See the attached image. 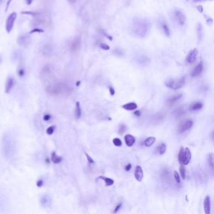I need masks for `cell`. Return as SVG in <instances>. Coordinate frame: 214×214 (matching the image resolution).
Segmentation results:
<instances>
[{"instance_id":"obj_38","label":"cell","mask_w":214,"mask_h":214,"mask_svg":"<svg viewBox=\"0 0 214 214\" xmlns=\"http://www.w3.org/2000/svg\"><path fill=\"white\" fill-rule=\"evenodd\" d=\"M84 153H85V156H86V157H87V161L89 162V163L90 164H94V159H93L91 157H90V156H89V154H88L86 152H85Z\"/></svg>"},{"instance_id":"obj_53","label":"cell","mask_w":214,"mask_h":214,"mask_svg":"<svg viewBox=\"0 0 214 214\" xmlns=\"http://www.w3.org/2000/svg\"><path fill=\"white\" fill-rule=\"evenodd\" d=\"M186 1H189V0H186Z\"/></svg>"},{"instance_id":"obj_4","label":"cell","mask_w":214,"mask_h":214,"mask_svg":"<svg viewBox=\"0 0 214 214\" xmlns=\"http://www.w3.org/2000/svg\"><path fill=\"white\" fill-rule=\"evenodd\" d=\"M185 82V78L181 77L177 79H169L166 81L165 85L168 88L172 90H177L182 87Z\"/></svg>"},{"instance_id":"obj_55","label":"cell","mask_w":214,"mask_h":214,"mask_svg":"<svg viewBox=\"0 0 214 214\" xmlns=\"http://www.w3.org/2000/svg\"><path fill=\"white\" fill-rule=\"evenodd\" d=\"M0 61H1V60H0Z\"/></svg>"},{"instance_id":"obj_45","label":"cell","mask_w":214,"mask_h":214,"mask_svg":"<svg viewBox=\"0 0 214 214\" xmlns=\"http://www.w3.org/2000/svg\"><path fill=\"white\" fill-rule=\"evenodd\" d=\"M51 119V116L50 114H46L44 116V121H49Z\"/></svg>"},{"instance_id":"obj_39","label":"cell","mask_w":214,"mask_h":214,"mask_svg":"<svg viewBox=\"0 0 214 214\" xmlns=\"http://www.w3.org/2000/svg\"><path fill=\"white\" fill-rule=\"evenodd\" d=\"M100 47L101 49L104 50H108L110 49V47H109V45H108L106 44H100Z\"/></svg>"},{"instance_id":"obj_8","label":"cell","mask_w":214,"mask_h":214,"mask_svg":"<svg viewBox=\"0 0 214 214\" xmlns=\"http://www.w3.org/2000/svg\"><path fill=\"white\" fill-rule=\"evenodd\" d=\"M197 55H198V51L196 49H194L191 50L186 56V62L190 64L194 63L197 59Z\"/></svg>"},{"instance_id":"obj_41","label":"cell","mask_w":214,"mask_h":214,"mask_svg":"<svg viewBox=\"0 0 214 214\" xmlns=\"http://www.w3.org/2000/svg\"><path fill=\"white\" fill-rule=\"evenodd\" d=\"M122 203H120V204H119L118 205H117V206H116V207L115 208V209H114V213H117V212H118L119 210V209H120V208H121V206H122Z\"/></svg>"},{"instance_id":"obj_2","label":"cell","mask_w":214,"mask_h":214,"mask_svg":"<svg viewBox=\"0 0 214 214\" xmlns=\"http://www.w3.org/2000/svg\"><path fill=\"white\" fill-rule=\"evenodd\" d=\"M3 150L5 157H12L15 150V143L13 138L9 134H6L3 138Z\"/></svg>"},{"instance_id":"obj_16","label":"cell","mask_w":214,"mask_h":214,"mask_svg":"<svg viewBox=\"0 0 214 214\" xmlns=\"http://www.w3.org/2000/svg\"><path fill=\"white\" fill-rule=\"evenodd\" d=\"M135 178L136 179L137 181H141L143 176H144V174H143V169L141 168V166L138 165L136 166L135 171Z\"/></svg>"},{"instance_id":"obj_52","label":"cell","mask_w":214,"mask_h":214,"mask_svg":"<svg viewBox=\"0 0 214 214\" xmlns=\"http://www.w3.org/2000/svg\"><path fill=\"white\" fill-rule=\"evenodd\" d=\"M195 1H205V0H194Z\"/></svg>"},{"instance_id":"obj_37","label":"cell","mask_w":214,"mask_h":214,"mask_svg":"<svg viewBox=\"0 0 214 214\" xmlns=\"http://www.w3.org/2000/svg\"><path fill=\"white\" fill-rule=\"evenodd\" d=\"M44 32V30L42 29H40V28H35L33 30H32L30 32V33H43Z\"/></svg>"},{"instance_id":"obj_49","label":"cell","mask_w":214,"mask_h":214,"mask_svg":"<svg viewBox=\"0 0 214 214\" xmlns=\"http://www.w3.org/2000/svg\"><path fill=\"white\" fill-rule=\"evenodd\" d=\"M26 2L28 5H30L33 2V0H26Z\"/></svg>"},{"instance_id":"obj_27","label":"cell","mask_w":214,"mask_h":214,"mask_svg":"<svg viewBox=\"0 0 214 214\" xmlns=\"http://www.w3.org/2000/svg\"><path fill=\"white\" fill-rule=\"evenodd\" d=\"M155 141H156V138L154 137H149L144 140V144L147 147H149L152 146Z\"/></svg>"},{"instance_id":"obj_51","label":"cell","mask_w":214,"mask_h":214,"mask_svg":"<svg viewBox=\"0 0 214 214\" xmlns=\"http://www.w3.org/2000/svg\"><path fill=\"white\" fill-rule=\"evenodd\" d=\"M80 84H81V81H77V83H76V85H77V86H79V85H80Z\"/></svg>"},{"instance_id":"obj_50","label":"cell","mask_w":214,"mask_h":214,"mask_svg":"<svg viewBox=\"0 0 214 214\" xmlns=\"http://www.w3.org/2000/svg\"><path fill=\"white\" fill-rule=\"evenodd\" d=\"M67 1H68L69 3H70L71 4H73V3H74L76 1V0H67Z\"/></svg>"},{"instance_id":"obj_1","label":"cell","mask_w":214,"mask_h":214,"mask_svg":"<svg viewBox=\"0 0 214 214\" xmlns=\"http://www.w3.org/2000/svg\"><path fill=\"white\" fill-rule=\"evenodd\" d=\"M149 25L146 21L137 18L133 21L132 31L134 34L138 37H144L148 31Z\"/></svg>"},{"instance_id":"obj_32","label":"cell","mask_w":214,"mask_h":214,"mask_svg":"<svg viewBox=\"0 0 214 214\" xmlns=\"http://www.w3.org/2000/svg\"><path fill=\"white\" fill-rule=\"evenodd\" d=\"M208 165L210 166V167L213 168V156L212 153H210L208 155Z\"/></svg>"},{"instance_id":"obj_24","label":"cell","mask_w":214,"mask_h":214,"mask_svg":"<svg viewBox=\"0 0 214 214\" xmlns=\"http://www.w3.org/2000/svg\"><path fill=\"white\" fill-rule=\"evenodd\" d=\"M81 106H80L79 102H76V109H75V116H76V118L79 119L81 118Z\"/></svg>"},{"instance_id":"obj_3","label":"cell","mask_w":214,"mask_h":214,"mask_svg":"<svg viewBox=\"0 0 214 214\" xmlns=\"http://www.w3.org/2000/svg\"><path fill=\"white\" fill-rule=\"evenodd\" d=\"M35 18V21L36 23L44 25H49L51 22L50 15L47 12H35L33 16Z\"/></svg>"},{"instance_id":"obj_7","label":"cell","mask_w":214,"mask_h":214,"mask_svg":"<svg viewBox=\"0 0 214 214\" xmlns=\"http://www.w3.org/2000/svg\"><path fill=\"white\" fill-rule=\"evenodd\" d=\"M31 38L28 35H21L17 39L18 44L20 46L26 47L30 45L31 43Z\"/></svg>"},{"instance_id":"obj_25","label":"cell","mask_w":214,"mask_h":214,"mask_svg":"<svg viewBox=\"0 0 214 214\" xmlns=\"http://www.w3.org/2000/svg\"><path fill=\"white\" fill-rule=\"evenodd\" d=\"M98 179L104 180L105 181L106 186H111L114 183V181L112 179L109 178H107V177H106V176H99L98 177Z\"/></svg>"},{"instance_id":"obj_5","label":"cell","mask_w":214,"mask_h":214,"mask_svg":"<svg viewBox=\"0 0 214 214\" xmlns=\"http://www.w3.org/2000/svg\"><path fill=\"white\" fill-rule=\"evenodd\" d=\"M17 14L15 12L12 13L8 16V17L6 21V25H5V28H6V30L8 33H9L10 32L12 31L15 21L16 19H17Z\"/></svg>"},{"instance_id":"obj_47","label":"cell","mask_w":214,"mask_h":214,"mask_svg":"<svg viewBox=\"0 0 214 214\" xmlns=\"http://www.w3.org/2000/svg\"><path fill=\"white\" fill-rule=\"evenodd\" d=\"M197 8L198 10L199 11V12H200V13H202L203 11H204V9H203V7H202V6H198Z\"/></svg>"},{"instance_id":"obj_36","label":"cell","mask_w":214,"mask_h":214,"mask_svg":"<svg viewBox=\"0 0 214 214\" xmlns=\"http://www.w3.org/2000/svg\"><path fill=\"white\" fill-rule=\"evenodd\" d=\"M173 175H174V178H175V181H176V183H180V176H179V174L177 171H175Z\"/></svg>"},{"instance_id":"obj_9","label":"cell","mask_w":214,"mask_h":214,"mask_svg":"<svg viewBox=\"0 0 214 214\" xmlns=\"http://www.w3.org/2000/svg\"><path fill=\"white\" fill-rule=\"evenodd\" d=\"M62 85L60 84H54L53 85H50L49 87L47 88L48 92H49L51 94H59L60 92H62Z\"/></svg>"},{"instance_id":"obj_30","label":"cell","mask_w":214,"mask_h":214,"mask_svg":"<svg viewBox=\"0 0 214 214\" xmlns=\"http://www.w3.org/2000/svg\"><path fill=\"white\" fill-rule=\"evenodd\" d=\"M180 175L181 178H182L183 180L185 179V176H186V169L185 168L184 166L183 165H181L180 167Z\"/></svg>"},{"instance_id":"obj_17","label":"cell","mask_w":214,"mask_h":214,"mask_svg":"<svg viewBox=\"0 0 214 214\" xmlns=\"http://www.w3.org/2000/svg\"><path fill=\"white\" fill-rule=\"evenodd\" d=\"M182 97H183V94H181L173 95V96H172V97H171L167 99V104L168 106H173Z\"/></svg>"},{"instance_id":"obj_23","label":"cell","mask_w":214,"mask_h":214,"mask_svg":"<svg viewBox=\"0 0 214 214\" xmlns=\"http://www.w3.org/2000/svg\"><path fill=\"white\" fill-rule=\"evenodd\" d=\"M51 160L53 163L58 164L62 162V158L60 156H58L55 151H53L51 154Z\"/></svg>"},{"instance_id":"obj_10","label":"cell","mask_w":214,"mask_h":214,"mask_svg":"<svg viewBox=\"0 0 214 214\" xmlns=\"http://www.w3.org/2000/svg\"><path fill=\"white\" fill-rule=\"evenodd\" d=\"M40 203L41 205L44 207H50L52 205V198L51 197L48 195V194H45L43 195L41 199H40Z\"/></svg>"},{"instance_id":"obj_13","label":"cell","mask_w":214,"mask_h":214,"mask_svg":"<svg viewBox=\"0 0 214 214\" xmlns=\"http://www.w3.org/2000/svg\"><path fill=\"white\" fill-rule=\"evenodd\" d=\"M204 70V63L202 62H200L198 65L195 67V68L191 72V76L193 77H196L199 76Z\"/></svg>"},{"instance_id":"obj_33","label":"cell","mask_w":214,"mask_h":214,"mask_svg":"<svg viewBox=\"0 0 214 214\" xmlns=\"http://www.w3.org/2000/svg\"><path fill=\"white\" fill-rule=\"evenodd\" d=\"M112 142H113L114 144L116 146L119 147V146H122V141L119 138H114L113 140H112Z\"/></svg>"},{"instance_id":"obj_21","label":"cell","mask_w":214,"mask_h":214,"mask_svg":"<svg viewBox=\"0 0 214 214\" xmlns=\"http://www.w3.org/2000/svg\"><path fill=\"white\" fill-rule=\"evenodd\" d=\"M202 108H203V104L201 102H199V101H197V102L192 103L190 105V108H189V111H197L199 110H200Z\"/></svg>"},{"instance_id":"obj_40","label":"cell","mask_w":214,"mask_h":214,"mask_svg":"<svg viewBox=\"0 0 214 214\" xmlns=\"http://www.w3.org/2000/svg\"><path fill=\"white\" fill-rule=\"evenodd\" d=\"M25 74V72L23 68H20L18 71V74L20 77H22L23 76H24Z\"/></svg>"},{"instance_id":"obj_35","label":"cell","mask_w":214,"mask_h":214,"mask_svg":"<svg viewBox=\"0 0 214 214\" xmlns=\"http://www.w3.org/2000/svg\"><path fill=\"white\" fill-rule=\"evenodd\" d=\"M55 126H50V127L47 130V135H52V134L53 133V132H54V131H55Z\"/></svg>"},{"instance_id":"obj_12","label":"cell","mask_w":214,"mask_h":214,"mask_svg":"<svg viewBox=\"0 0 214 214\" xmlns=\"http://www.w3.org/2000/svg\"><path fill=\"white\" fill-rule=\"evenodd\" d=\"M175 17L177 22L181 26H183L185 23L186 17L185 15L180 12V11H176L175 12Z\"/></svg>"},{"instance_id":"obj_48","label":"cell","mask_w":214,"mask_h":214,"mask_svg":"<svg viewBox=\"0 0 214 214\" xmlns=\"http://www.w3.org/2000/svg\"><path fill=\"white\" fill-rule=\"evenodd\" d=\"M12 1H13V0H8V2H7V8H6V9H5V11H7V9H8V7H9V5L10 3L12 2Z\"/></svg>"},{"instance_id":"obj_20","label":"cell","mask_w":214,"mask_h":214,"mask_svg":"<svg viewBox=\"0 0 214 214\" xmlns=\"http://www.w3.org/2000/svg\"><path fill=\"white\" fill-rule=\"evenodd\" d=\"M124 140L126 145L129 147L132 146L135 143V138L131 135H126L124 136Z\"/></svg>"},{"instance_id":"obj_14","label":"cell","mask_w":214,"mask_h":214,"mask_svg":"<svg viewBox=\"0 0 214 214\" xmlns=\"http://www.w3.org/2000/svg\"><path fill=\"white\" fill-rule=\"evenodd\" d=\"M15 79L13 77H9L6 82V85H5V92L7 94H9L11 91V90L13 89L15 85Z\"/></svg>"},{"instance_id":"obj_44","label":"cell","mask_w":214,"mask_h":214,"mask_svg":"<svg viewBox=\"0 0 214 214\" xmlns=\"http://www.w3.org/2000/svg\"><path fill=\"white\" fill-rule=\"evenodd\" d=\"M109 92H110V94L111 95H114L115 94V90L112 87H109Z\"/></svg>"},{"instance_id":"obj_42","label":"cell","mask_w":214,"mask_h":214,"mask_svg":"<svg viewBox=\"0 0 214 214\" xmlns=\"http://www.w3.org/2000/svg\"><path fill=\"white\" fill-rule=\"evenodd\" d=\"M43 185H44V181H43L42 180H39L37 181L36 182V185L38 187H41L43 186Z\"/></svg>"},{"instance_id":"obj_22","label":"cell","mask_w":214,"mask_h":214,"mask_svg":"<svg viewBox=\"0 0 214 214\" xmlns=\"http://www.w3.org/2000/svg\"><path fill=\"white\" fill-rule=\"evenodd\" d=\"M122 108L127 111H134L138 108V105L135 103H130L122 106Z\"/></svg>"},{"instance_id":"obj_26","label":"cell","mask_w":214,"mask_h":214,"mask_svg":"<svg viewBox=\"0 0 214 214\" xmlns=\"http://www.w3.org/2000/svg\"><path fill=\"white\" fill-rule=\"evenodd\" d=\"M178 161H179L181 165H183L184 158H185V148L183 146H181L180 148V150L178 153Z\"/></svg>"},{"instance_id":"obj_19","label":"cell","mask_w":214,"mask_h":214,"mask_svg":"<svg viewBox=\"0 0 214 214\" xmlns=\"http://www.w3.org/2000/svg\"><path fill=\"white\" fill-rule=\"evenodd\" d=\"M191 158V153L190 149L189 148H185V158L183 163V165H188Z\"/></svg>"},{"instance_id":"obj_11","label":"cell","mask_w":214,"mask_h":214,"mask_svg":"<svg viewBox=\"0 0 214 214\" xmlns=\"http://www.w3.org/2000/svg\"><path fill=\"white\" fill-rule=\"evenodd\" d=\"M81 39L80 37H77L75 39L71 45V50L73 52H76L79 51L81 49Z\"/></svg>"},{"instance_id":"obj_43","label":"cell","mask_w":214,"mask_h":214,"mask_svg":"<svg viewBox=\"0 0 214 214\" xmlns=\"http://www.w3.org/2000/svg\"><path fill=\"white\" fill-rule=\"evenodd\" d=\"M131 167H132V165L130 163L127 164L125 167V170L127 171V172H129V171L131 169Z\"/></svg>"},{"instance_id":"obj_15","label":"cell","mask_w":214,"mask_h":214,"mask_svg":"<svg viewBox=\"0 0 214 214\" xmlns=\"http://www.w3.org/2000/svg\"><path fill=\"white\" fill-rule=\"evenodd\" d=\"M42 54L45 57H50L53 52V48L51 44H46L42 48Z\"/></svg>"},{"instance_id":"obj_29","label":"cell","mask_w":214,"mask_h":214,"mask_svg":"<svg viewBox=\"0 0 214 214\" xmlns=\"http://www.w3.org/2000/svg\"><path fill=\"white\" fill-rule=\"evenodd\" d=\"M197 34H198V36H199V40H200L202 37V35H203V30H202V25L200 23H199L197 25Z\"/></svg>"},{"instance_id":"obj_28","label":"cell","mask_w":214,"mask_h":214,"mask_svg":"<svg viewBox=\"0 0 214 214\" xmlns=\"http://www.w3.org/2000/svg\"><path fill=\"white\" fill-rule=\"evenodd\" d=\"M157 150L159 154H163L167 150V146L165 143H161L157 148Z\"/></svg>"},{"instance_id":"obj_31","label":"cell","mask_w":214,"mask_h":214,"mask_svg":"<svg viewBox=\"0 0 214 214\" xmlns=\"http://www.w3.org/2000/svg\"><path fill=\"white\" fill-rule=\"evenodd\" d=\"M162 28H163V30L165 34L167 35V36H169L170 35V28H168V25L164 23L162 25Z\"/></svg>"},{"instance_id":"obj_6","label":"cell","mask_w":214,"mask_h":214,"mask_svg":"<svg viewBox=\"0 0 214 214\" xmlns=\"http://www.w3.org/2000/svg\"><path fill=\"white\" fill-rule=\"evenodd\" d=\"M194 125V122L192 120H186L185 122H183V123H181L180 124L179 129H178V133L179 134H182L185 132H186V131L189 130L190 129H191V127L193 126Z\"/></svg>"},{"instance_id":"obj_18","label":"cell","mask_w":214,"mask_h":214,"mask_svg":"<svg viewBox=\"0 0 214 214\" xmlns=\"http://www.w3.org/2000/svg\"><path fill=\"white\" fill-rule=\"evenodd\" d=\"M204 210L206 214H210V210H211V206H210V197L207 195L206 196L204 202Z\"/></svg>"},{"instance_id":"obj_54","label":"cell","mask_w":214,"mask_h":214,"mask_svg":"<svg viewBox=\"0 0 214 214\" xmlns=\"http://www.w3.org/2000/svg\"><path fill=\"white\" fill-rule=\"evenodd\" d=\"M0 1H1V0H0Z\"/></svg>"},{"instance_id":"obj_46","label":"cell","mask_w":214,"mask_h":214,"mask_svg":"<svg viewBox=\"0 0 214 214\" xmlns=\"http://www.w3.org/2000/svg\"><path fill=\"white\" fill-rule=\"evenodd\" d=\"M134 114H135V115H136V116L139 117V116H141V112H140V111L137 110V111H136L135 112V113H134Z\"/></svg>"},{"instance_id":"obj_34","label":"cell","mask_w":214,"mask_h":214,"mask_svg":"<svg viewBox=\"0 0 214 214\" xmlns=\"http://www.w3.org/2000/svg\"><path fill=\"white\" fill-rule=\"evenodd\" d=\"M126 130H127V127L126 125H124V124L120 125L119 129V133L120 134V135H122V134H124Z\"/></svg>"}]
</instances>
